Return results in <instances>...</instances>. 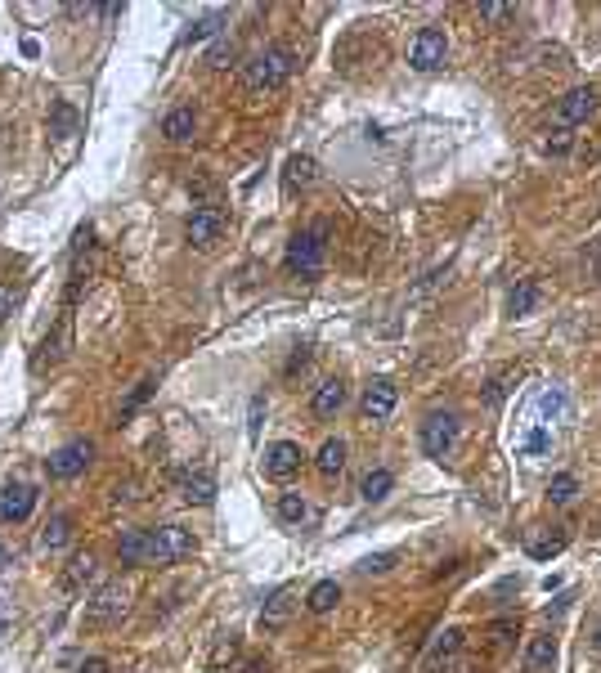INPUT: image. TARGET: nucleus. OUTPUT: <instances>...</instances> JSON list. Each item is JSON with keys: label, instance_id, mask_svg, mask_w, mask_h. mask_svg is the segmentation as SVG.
Segmentation results:
<instances>
[{"label": "nucleus", "instance_id": "obj_1", "mask_svg": "<svg viewBox=\"0 0 601 673\" xmlns=\"http://www.w3.org/2000/svg\"><path fill=\"white\" fill-rule=\"evenodd\" d=\"M292 73H297V54L283 50V45H270V50H260V54L243 67V86H247V95H270V90H279Z\"/></svg>", "mask_w": 601, "mask_h": 673}, {"label": "nucleus", "instance_id": "obj_2", "mask_svg": "<svg viewBox=\"0 0 601 673\" xmlns=\"http://www.w3.org/2000/svg\"><path fill=\"white\" fill-rule=\"evenodd\" d=\"M327 225L319 220L314 229H301V234H292V243H288V251H283V269L292 279H314L319 269H323V260H327Z\"/></svg>", "mask_w": 601, "mask_h": 673}, {"label": "nucleus", "instance_id": "obj_3", "mask_svg": "<svg viewBox=\"0 0 601 673\" xmlns=\"http://www.w3.org/2000/svg\"><path fill=\"white\" fill-rule=\"evenodd\" d=\"M144 538H149L144 566H175V561L197 553V538L184 525H153V530H144Z\"/></svg>", "mask_w": 601, "mask_h": 673}, {"label": "nucleus", "instance_id": "obj_4", "mask_svg": "<svg viewBox=\"0 0 601 673\" xmlns=\"http://www.w3.org/2000/svg\"><path fill=\"white\" fill-rule=\"evenodd\" d=\"M458 431H462V422H458L453 409H431L422 418V453L427 458H444L458 445Z\"/></svg>", "mask_w": 601, "mask_h": 673}, {"label": "nucleus", "instance_id": "obj_5", "mask_svg": "<svg viewBox=\"0 0 601 673\" xmlns=\"http://www.w3.org/2000/svg\"><path fill=\"white\" fill-rule=\"evenodd\" d=\"M126 606H130L126 584H104V588H95V597L86 601L81 624H86V629H104V624H112V620L126 615Z\"/></svg>", "mask_w": 601, "mask_h": 673}, {"label": "nucleus", "instance_id": "obj_6", "mask_svg": "<svg viewBox=\"0 0 601 673\" xmlns=\"http://www.w3.org/2000/svg\"><path fill=\"white\" fill-rule=\"evenodd\" d=\"M225 229H229V216H225L220 207H197V212L184 220V238H189L197 251H212V247L225 238Z\"/></svg>", "mask_w": 601, "mask_h": 673}, {"label": "nucleus", "instance_id": "obj_7", "mask_svg": "<svg viewBox=\"0 0 601 673\" xmlns=\"http://www.w3.org/2000/svg\"><path fill=\"white\" fill-rule=\"evenodd\" d=\"M444 58H449L444 27H422L413 36V45H409V67L413 73H435V67H444Z\"/></svg>", "mask_w": 601, "mask_h": 673}, {"label": "nucleus", "instance_id": "obj_8", "mask_svg": "<svg viewBox=\"0 0 601 673\" xmlns=\"http://www.w3.org/2000/svg\"><path fill=\"white\" fill-rule=\"evenodd\" d=\"M592 112H597V90H592V86H574V90H566V95L552 104V126H557V130H570V126L588 121Z\"/></svg>", "mask_w": 601, "mask_h": 673}, {"label": "nucleus", "instance_id": "obj_9", "mask_svg": "<svg viewBox=\"0 0 601 673\" xmlns=\"http://www.w3.org/2000/svg\"><path fill=\"white\" fill-rule=\"evenodd\" d=\"M90 458H95V445L90 440H73V445H63L58 453L45 458V471L54 481H77L81 471L90 467Z\"/></svg>", "mask_w": 601, "mask_h": 673}, {"label": "nucleus", "instance_id": "obj_10", "mask_svg": "<svg viewBox=\"0 0 601 673\" xmlns=\"http://www.w3.org/2000/svg\"><path fill=\"white\" fill-rule=\"evenodd\" d=\"M260 462H265V476H270V481H292L301 471V462H305V453H301L297 440H274L270 449H265Z\"/></svg>", "mask_w": 601, "mask_h": 673}, {"label": "nucleus", "instance_id": "obj_11", "mask_svg": "<svg viewBox=\"0 0 601 673\" xmlns=\"http://www.w3.org/2000/svg\"><path fill=\"white\" fill-rule=\"evenodd\" d=\"M395 404H399V391H395V382H390V377H373V382L364 386L359 414H364L368 422H386V418L395 414Z\"/></svg>", "mask_w": 601, "mask_h": 673}, {"label": "nucleus", "instance_id": "obj_12", "mask_svg": "<svg viewBox=\"0 0 601 673\" xmlns=\"http://www.w3.org/2000/svg\"><path fill=\"white\" fill-rule=\"evenodd\" d=\"M346 399H351V386H346L342 377H327V382L314 391V399H310V414L327 422V418H337V414L346 409Z\"/></svg>", "mask_w": 601, "mask_h": 673}, {"label": "nucleus", "instance_id": "obj_13", "mask_svg": "<svg viewBox=\"0 0 601 673\" xmlns=\"http://www.w3.org/2000/svg\"><path fill=\"white\" fill-rule=\"evenodd\" d=\"M458 651H462V629H444V633H435L431 651L422 655V669L427 673H449V664L458 660Z\"/></svg>", "mask_w": 601, "mask_h": 673}, {"label": "nucleus", "instance_id": "obj_14", "mask_svg": "<svg viewBox=\"0 0 601 673\" xmlns=\"http://www.w3.org/2000/svg\"><path fill=\"white\" fill-rule=\"evenodd\" d=\"M175 490H180V499L189 507H212L216 503V476L212 471H184Z\"/></svg>", "mask_w": 601, "mask_h": 673}, {"label": "nucleus", "instance_id": "obj_15", "mask_svg": "<svg viewBox=\"0 0 601 673\" xmlns=\"http://www.w3.org/2000/svg\"><path fill=\"white\" fill-rule=\"evenodd\" d=\"M292 611H297V588H279L270 601L260 606V629H265V633H279V629L292 620Z\"/></svg>", "mask_w": 601, "mask_h": 673}, {"label": "nucleus", "instance_id": "obj_16", "mask_svg": "<svg viewBox=\"0 0 601 673\" xmlns=\"http://www.w3.org/2000/svg\"><path fill=\"white\" fill-rule=\"evenodd\" d=\"M557 638L552 633H534L525 646V673H557Z\"/></svg>", "mask_w": 601, "mask_h": 673}, {"label": "nucleus", "instance_id": "obj_17", "mask_svg": "<svg viewBox=\"0 0 601 673\" xmlns=\"http://www.w3.org/2000/svg\"><path fill=\"white\" fill-rule=\"evenodd\" d=\"M36 507V490L32 485H10L5 499H0V521H27Z\"/></svg>", "mask_w": 601, "mask_h": 673}, {"label": "nucleus", "instance_id": "obj_18", "mask_svg": "<svg viewBox=\"0 0 601 673\" xmlns=\"http://www.w3.org/2000/svg\"><path fill=\"white\" fill-rule=\"evenodd\" d=\"M314 467H319V476H323V481H337L342 471H346V440H323V445H319Z\"/></svg>", "mask_w": 601, "mask_h": 673}, {"label": "nucleus", "instance_id": "obj_19", "mask_svg": "<svg viewBox=\"0 0 601 673\" xmlns=\"http://www.w3.org/2000/svg\"><path fill=\"white\" fill-rule=\"evenodd\" d=\"M193 130H197V112H193V108H171V112L162 117V135H166L171 144H184Z\"/></svg>", "mask_w": 601, "mask_h": 673}, {"label": "nucleus", "instance_id": "obj_20", "mask_svg": "<svg viewBox=\"0 0 601 673\" xmlns=\"http://www.w3.org/2000/svg\"><path fill=\"white\" fill-rule=\"evenodd\" d=\"M144 553H149L144 530H121V538H117V561H121V566H144Z\"/></svg>", "mask_w": 601, "mask_h": 673}, {"label": "nucleus", "instance_id": "obj_21", "mask_svg": "<svg viewBox=\"0 0 601 673\" xmlns=\"http://www.w3.org/2000/svg\"><path fill=\"white\" fill-rule=\"evenodd\" d=\"M337 601H342V584H337V579H319V584L305 592V606H310L314 615H327Z\"/></svg>", "mask_w": 601, "mask_h": 673}, {"label": "nucleus", "instance_id": "obj_22", "mask_svg": "<svg viewBox=\"0 0 601 673\" xmlns=\"http://www.w3.org/2000/svg\"><path fill=\"white\" fill-rule=\"evenodd\" d=\"M534 306H539V279H520V283L512 288V297H507V314H512V319H525Z\"/></svg>", "mask_w": 601, "mask_h": 673}, {"label": "nucleus", "instance_id": "obj_23", "mask_svg": "<svg viewBox=\"0 0 601 673\" xmlns=\"http://www.w3.org/2000/svg\"><path fill=\"white\" fill-rule=\"evenodd\" d=\"M390 490H395V471H390V467H373L368 476H364V485H359V499H364V503H381Z\"/></svg>", "mask_w": 601, "mask_h": 673}, {"label": "nucleus", "instance_id": "obj_24", "mask_svg": "<svg viewBox=\"0 0 601 673\" xmlns=\"http://www.w3.org/2000/svg\"><path fill=\"white\" fill-rule=\"evenodd\" d=\"M283 180H288V189H310V184L319 180V162H314V158H305V153H297V158H288Z\"/></svg>", "mask_w": 601, "mask_h": 673}, {"label": "nucleus", "instance_id": "obj_25", "mask_svg": "<svg viewBox=\"0 0 601 673\" xmlns=\"http://www.w3.org/2000/svg\"><path fill=\"white\" fill-rule=\"evenodd\" d=\"M68 538H73V516L68 512H58V516H50L45 521V530H41V548H63V544H68Z\"/></svg>", "mask_w": 601, "mask_h": 673}, {"label": "nucleus", "instance_id": "obj_26", "mask_svg": "<svg viewBox=\"0 0 601 673\" xmlns=\"http://www.w3.org/2000/svg\"><path fill=\"white\" fill-rule=\"evenodd\" d=\"M95 575V557L90 553H77L73 561H68V575H63V588H68V592H77L86 579Z\"/></svg>", "mask_w": 601, "mask_h": 673}, {"label": "nucleus", "instance_id": "obj_27", "mask_svg": "<svg viewBox=\"0 0 601 673\" xmlns=\"http://www.w3.org/2000/svg\"><path fill=\"white\" fill-rule=\"evenodd\" d=\"M310 516V503H305V494H279V521H288V525H301Z\"/></svg>", "mask_w": 601, "mask_h": 673}, {"label": "nucleus", "instance_id": "obj_28", "mask_svg": "<svg viewBox=\"0 0 601 673\" xmlns=\"http://www.w3.org/2000/svg\"><path fill=\"white\" fill-rule=\"evenodd\" d=\"M561 548H566V534H561V530H557V534H543V538H529V557H534V561H552Z\"/></svg>", "mask_w": 601, "mask_h": 673}, {"label": "nucleus", "instance_id": "obj_29", "mask_svg": "<svg viewBox=\"0 0 601 673\" xmlns=\"http://www.w3.org/2000/svg\"><path fill=\"white\" fill-rule=\"evenodd\" d=\"M574 494H579V481L570 476V471H566V476H557V481L548 485V499H552L557 507H566V503H574Z\"/></svg>", "mask_w": 601, "mask_h": 673}, {"label": "nucleus", "instance_id": "obj_30", "mask_svg": "<svg viewBox=\"0 0 601 673\" xmlns=\"http://www.w3.org/2000/svg\"><path fill=\"white\" fill-rule=\"evenodd\" d=\"M512 382H516V373L507 368V373H498V377H489L485 382V404H489V409H494V404H503V395L512 391Z\"/></svg>", "mask_w": 601, "mask_h": 673}, {"label": "nucleus", "instance_id": "obj_31", "mask_svg": "<svg viewBox=\"0 0 601 673\" xmlns=\"http://www.w3.org/2000/svg\"><path fill=\"white\" fill-rule=\"evenodd\" d=\"M395 561H399V553H373L359 561V575H386V570H395Z\"/></svg>", "mask_w": 601, "mask_h": 673}, {"label": "nucleus", "instance_id": "obj_32", "mask_svg": "<svg viewBox=\"0 0 601 673\" xmlns=\"http://www.w3.org/2000/svg\"><path fill=\"white\" fill-rule=\"evenodd\" d=\"M153 391H158V382H153V377H144V382H140L135 391L126 395V404H121V418H130V414H135V409H140V404H144V399H149Z\"/></svg>", "mask_w": 601, "mask_h": 673}, {"label": "nucleus", "instance_id": "obj_33", "mask_svg": "<svg viewBox=\"0 0 601 673\" xmlns=\"http://www.w3.org/2000/svg\"><path fill=\"white\" fill-rule=\"evenodd\" d=\"M234 54H238V45H234L229 36H220V41L207 50V63H212V67H229V63H234Z\"/></svg>", "mask_w": 601, "mask_h": 673}, {"label": "nucleus", "instance_id": "obj_34", "mask_svg": "<svg viewBox=\"0 0 601 673\" xmlns=\"http://www.w3.org/2000/svg\"><path fill=\"white\" fill-rule=\"evenodd\" d=\"M220 23H225V14H212V19H203V23H193L184 41L193 45V41H203V36H216V32H220Z\"/></svg>", "mask_w": 601, "mask_h": 673}, {"label": "nucleus", "instance_id": "obj_35", "mask_svg": "<svg viewBox=\"0 0 601 673\" xmlns=\"http://www.w3.org/2000/svg\"><path fill=\"white\" fill-rule=\"evenodd\" d=\"M73 130H77V112L68 104H58L54 108V135H73Z\"/></svg>", "mask_w": 601, "mask_h": 673}, {"label": "nucleus", "instance_id": "obj_36", "mask_svg": "<svg viewBox=\"0 0 601 673\" xmlns=\"http://www.w3.org/2000/svg\"><path fill=\"white\" fill-rule=\"evenodd\" d=\"M543 414H548V422H552V418H566V395H561L557 386L543 395Z\"/></svg>", "mask_w": 601, "mask_h": 673}, {"label": "nucleus", "instance_id": "obj_37", "mask_svg": "<svg viewBox=\"0 0 601 673\" xmlns=\"http://www.w3.org/2000/svg\"><path fill=\"white\" fill-rule=\"evenodd\" d=\"M260 418H265V395H251V414H247V436H260Z\"/></svg>", "mask_w": 601, "mask_h": 673}, {"label": "nucleus", "instance_id": "obj_38", "mask_svg": "<svg viewBox=\"0 0 601 673\" xmlns=\"http://www.w3.org/2000/svg\"><path fill=\"white\" fill-rule=\"evenodd\" d=\"M481 19L485 23H503V19H512V5H481Z\"/></svg>", "mask_w": 601, "mask_h": 673}, {"label": "nucleus", "instance_id": "obj_39", "mask_svg": "<svg viewBox=\"0 0 601 673\" xmlns=\"http://www.w3.org/2000/svg\"><path fill=\"white\" fill-rule=\"evenodd\" d=\"M570 149V130H552L548 135V153H566Z\"/></svg>", "mask_w": 601, "mask_h": 673}, {"label": "nucleus", "instance_id": "obj_40", "mask_svg": "<svg viewBox=\"0 0 601 673\" xmlns=\"http://www.w3.org/2000/svg\"><path fill=\"white\" fill-rule=\"evenodd\" d=\"M548 440H552L548 431H529V440H525V453H543V449H548Z\"/></svg>", "mask_w": 601, "mask_h": 673}, {"label": "nucleus", "instance_id": "obj_41", "mask_svg": "<svg viewBox=\"0 0 601 673\" xmlns=\"http://www.w3.org/2000/svg\"><path fill=\"white\" fill-rule=\"evenodd\" d=\"M305 364H310V351H305V346H301V351H297V355H292V360H288V368H283V373H288V377H297V373H301V368H305Z\"/></svg>", "mask_w": 601, "mask_h": 673}, {"label": "nucleus", "instance_id": "obj_42", "mask_svg": "<svg viewBox=\"0 0 601 673\" xmlns=\"http://www.w3.org/2000/svg\"><path fill=\"white\" fill-rule=\"evenodd\" d=\"M77 673H112V664H108L104 655H90V660H86V664H81Z\"/></svg>", "mask_w": 601, "mask_h": 673}, {"label": "nucleus", "instance_id": "obj_43", "mask_svg": "<svg viewBox=\"0 0 601 673\" xmlns=\"http://www.w3.org/2000/svg\"><path fill=\"white\" fill-rule=\"evenodd\" d=\"M10 314H14V292H10V288H0V323H5Z\"/></svg>", "mask_w": 601, "mask_h": 673}, {"label": "nucleus", "instance_id": "obj_44", "mask_svg": "<svg viewBox=\"0 0 601 673\" xmlns=\"http://www.w3.org/2000/svg\"><path fill=\"white\" fill-rule=\"evenodd\" d=\"M243 673H270V660H247Z\"/></svg>", "mask_w": 601, "mask_h": 673}, {"label": "nucleus", "instance_id": "obj_45", "mask_svg": "<svg viewBox=\"0 0 601 673\" xmlns=\"http://www.w3.org/2000/svg\"><path fill=\"white\" fill-rule=\"evenodd\" d=\"M592 646H597V651H601V624H597V633H592Z\"/></svg>", "mask_w": 601, "mask_h": 673}, {"label": "nucleus", "instance_id": "obj_46", "mask_svg": "<svg viewBox=\"0 0 601 673\" xmlns=\"http://www.w3.org/2000/svg\"><path fill=\"white\" fill-rule=\"evenodd\" d=\"M0 629H5V611H0Z\"/></svg>", "mask_w": 601, "mask_h": 673}, {"label": "nucleus", "instance_id": "obj_47", "mask_svg": "<svg viewBox=\"0 0 601 673\" xmlns=\"http://www.w3.org/2000/svg\"><path fill=\"white\" fill-rule=\"evenodd\" d=\"M207 673H220V669H207Z\"/></svg>", "mask_w": 601, "mask_h": 673}]
</instances>
